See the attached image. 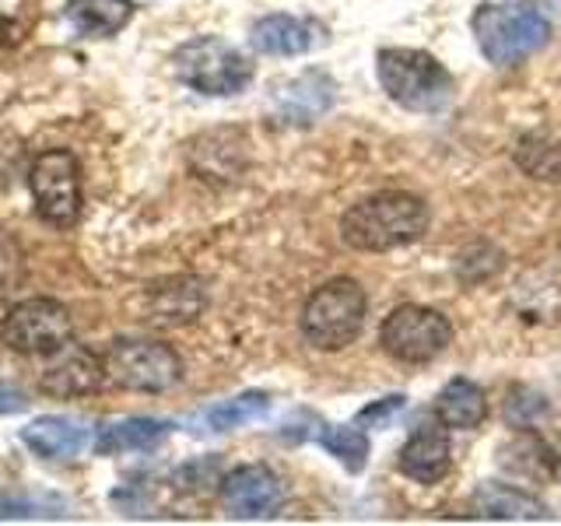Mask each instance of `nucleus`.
<instances>
[{
	"mask_svg": "<svg viewBox=\"0 0 561 526\" xmlns=\"http://www.w3.org/2000/svg\"><path fill=\"white\" fill-rule=\"evenodd\" d=\"M428 204L403 190H382L344 210L341 239L351 250L386 253L397 245H411L428 232Z\"/></svg>",
	"mask_w": 561,
	"mask_h": 526,
	"instance_id": "obj_1",
	"label": "nucleus"
},
{
	"mask_svg": "<svg viewBox=\"0 0 561 526\" xmlns=\"http://www.w3.org/2000/svg\"><path fill=\"white\" fill-rule=\"evenodd\" d=\"M379 84L397 105L411 113H438L453 99V75L425 49L390 46L379 53Z\"/></svg>",
	"mask_w": 561,
	"mask_h": 526,
	"instance_id": "obj_2",
	"label": "nucleus"
},
{
	"mask_svg": "<svg viewBox=\"0 0 561 526\" xmlns=\"http://www.w3.org/2000/svg\"><path fill=\"white\" fill-rule=\"evenodd\" d=\"M365 309H368V298L358 281L333 277L323 288H316L309 295L298 327H302V338L312 347L344 351L347 344L358 341V333L365 327Z\"/></svg>",
	"mask_w": 561,
	"mask_h": 526,
	"instance_id": "obj_3",
	"label": "nucleus"
},
{
	"mask_svg": "<svg viewBox=\"0 0 561 526\" xmlns=\"http://www.w3.org/2000/svg\"><path fill=\"white\" fill-rule=\"evenodd\" d=\"M473 35H478V46L488 64L513 67L548 46L551 22L537 11L481 4L473 11Z\"/></svg>",
	"mask_w": 561,
	"mask_h": 526,
	"instance_id": "obj_4",
	"label": "nucleus"
},
{
	"mask_svg": "<svg viewBox=\"0 0 561 526\" xmlns=\"http://www.w3.org/2000/svg\"><path fill=\"white\" fill-rule=\"evenodd\" d=\"M105 379L130 393H169L183 379L180 355L162 341L123 338L102 351Z\"/></svg>",
	"mask_w": 561,
	"mask_h": 526,
	"instance_id": "obj_5",
	"label": "nucleus"
},
{
	"mask_svg": "<svg viewBox=\"0 0 561 526\" xmlns=\"http://www.w3.org/2000/svg\"><path fill=\"white\" fill-rule=\"evenodd\" d=\"M172 67L175 78L201 95H239L253 81V64L215 35L183 43L175 49Z\"/></svg>",
	"mask_w": 561,
	"mask_h": 526,
	"instance_id": "obj_6",
	"label": "nucleus"
},
{
	"mask_svg": "<svg viewBox=\"0 0 561 526\" xmlns=\"http://www.w3.org/2000/svg\"><path fill=\"white\" fill-rule=\"evenodd\" d=\"M28 190L35 201V215L53 228H70L81 218V169L78 158L53 148L35 155L28 169Z\"/></svg>",
	"mask_w": 561,
	"mask_h": 526,
	"instance_id": "obj_7",
	"label": "nucleus"
},
{
	"mask_svg": "<svg viewBox=\"0 0 561 526\" xmlns=\"http://www.w3.org/2000/svg\"><path fill=\"white\" fill-rule=\"evenodd\" d=\"M453 341V323L428 306H397L379 327V344L390 358L425 365L438 358Z\"/></svg>",
	"mask_w": 561,
	"mask_h": 526,
	"instance_id": "obj_8",
	"label": "nucleus"
},
{
	"mask_svg": "<svg viewBox=\"0 0 561 526\" xmlns=\"http://www.w3.org/2000/svg\"><path fill=\"white\" fill-rule=\"evenodd\" d=\"M0 338H4V344L18 351V355L39 358L46 351L75 338V320H70V312L60 302H53V298H28V302H18L4 316Z\"/></svg>",
	"mask_w": 561,
	"mask_h": 526,
	"instance_id": "obj_9",
	"label": "nucleus"
},
{
	"mask_svg": "<svg viewBox=\"0 0 561 526\" xmlns=\"http://www.w3.org/2000/svg\"><path fill=\"white\" fill-rule=\"evenodd\" d=\"M35 382H39V390L46 397H57V400L88 397L105 382L102 355H95L92 347H84L70 338L60 347L39 355V373H35Z\"/></svg>",
	"mask_w": 561,
	"mask_h": 526,
	"instance_id": "obj_10",
	"label": "nucleus"
},
{
	"mask_svg": "<svg viewBox=\"0 0 561 526\" xmlns=\"http://www.w3.org/2000/svg\"><path fill=\"white\" fill-rule=\"evenodd\" d=\"M221 502L236 519H267L285 505V484L263 464H245L221 478Z\"/></svg>",
	"mask_w": 561,
	"mask_h": 526,
	"instance_id": "obj_11",
	"label": "nucleus"
},
{
	"mask_svg": "<svg viewBox=\"0 0 561 526\" xmlns=\"http://www.w3.org/2000/svg\"><path fill=\"white\" fill-rule=\"evenodd\" d=\"M330 28L316 18H295V14H267L260 18L250 32V43L263 57H298L316 46H327Z\"/></svg>",
	"mask_w": 561,
	"mask_h": 526,
	"instance_id": "obj_12",
	"label": "nucleus"
},
{
	"mask_svg": "<svg viewBox=\"0 0 561 526\" xmlns=\"http://www.w3.org/2000/svg\"><path fill=\"white\" fill-rule=\"evenodd\" d=\"M22 443L49 464H70L84 456V449L92 446V428L78 418H64V414H43L32 418L22 428Z\"/></svg>",
	"mask_w": 561,
	"mask_h": 526,
	"instance_id": "obj_13",
	"label": "nucleus"
},
{
	"mask_svg": "<svg viewBox=\"0 0 561 526\" xmlns=\"http://www.w3.org/2000/svg\"><path fill=\"white\" fill-rule=\"evenodd\" d=\"M400 473H408L417 484H435L443 481L449 467H453V449H449V432L443 421H432V425H421L408 443H403L397 456Z\"/></svg>",
	"mask_w": 561,
	"mask_h": 526,
	"instance_id": "obj_14",
	"label": "nucleus"
},
{
	"mask_svg": "<svg viewBox=\"0 0 561 526\" xmlns=\"http://www.w3.org/2000/svg\"><path fill=\"white\" fill-rule=\"evenodd\" d=\"M172 425L162 418H123L105 425L95 438L99 456H116V453H148L154 446H162L169 438Z\"/></svg>",
	"mask_w": 561,
	"mask_h": 526,
	"instance_id": "obj_15",
	"label": "nucleus"
},
{
	"mask_svg": "<svg viewBox=\"0 0 561 526\" xmlns=\"http://www.w3.org/2000/svg\"><path fill=\"white\" fill-rule=\"evenodd\" d=\"M435 418L443 421L446 428H460V432L478 428L488 418L484 390L470 379H449L443 386V393L435 397Z\"/></svg>",
	"mask_w": 561,
	"mask_h": 526,
	"instance_id": "obj_16",
	"label": "nucleus"
},
{
	"mask_svg": "<svg viewBox=\"0 0 561 526\" xmlns=\"http://www.w3.org/2000/svg\"><path fill=\"white\" fill-rule=\"evenodd\" d=\"M64 11H67V22L75 25V32L95 35V39L116 35L119 28H127V22L134 18L130 0H67Z\"/></svg>",
	"mask_w": 561,
	"mask_h": 526,
	"instance_id": "obj_17",
	"label": "nucleus"
},
{
	"mask_svg": "<svg viewBox=\"0 0 561 526\" xmlns=\"http://www.w3.org/2000/svg\"><path fill=\"white\" fill-rule=\"evenodd\" d=\"M470 508L484 519H543V505L513 484H481L473 491Z\"/></svg>",
	"mask_w": 561,
	"mask_h": 526,
	"instance_id": "obj_18",
	"label": "nucleus"
},
{
	"mask_svg": "<svg viewBox=\"0 0 561 526\" xmlns=\"http://www.w3.org/2000/svg\"><path fill=\"white\" fill-rule=\"evenodd\" d=\"M330 102H333V81H327L323 75H306L298 81H288V92H277V113L280 119L309 123L320 113H327Z\"/></svg>",
	"mask_w": 561,
	"mask_h": 526,
	"instance_id": "obj_19",
	"label": "nucleus"
},
{
	"mask_svg": "<svg viewBox=\"0 0 561 526\" xmlns=\"http://www.w3.org/2000/svg\"><path fill=\"white\" fill-rule=\"evenodd\" d=\"M271 408V397L267 393H242L236 400H225L218 408L204 411V432H232V428H242L250 425V421L263 418Z\"/></svg>",
	"mask_w": 561,
	"mask_h": 526,
	"instance_id": "obj_20",
	"label": "nucleus"
},
{
	"mask_svg": "<svg viewBox=\"0 0 561 526\" xmlns=\"http://www.w3.org/2000/svg\"><path fill=\"white\" fill-rule=\"evenodd\" d=\"M320 446L330 456H337L344 470H351V473H358L368 460V435L355 425H323Z\"/></svg>",
	"mask_w": 561,
	"mask_h": 526,
	"instance_id": "obj_21",
	"label": "nucleus"
},
{
	"mask_svg": "<svg viewBox=\"0 0 561 526\" xmlns=\"http://www.w3.org/2000/svg\"><path fill=\"white\" fill-rule=\"evenodd\" d=\"M22 274H25L22 245H18L8 232H0V298H8L18 285H22Z\"/></svg>",
	"mask_w": 561,
	"mask_h": 526,
	"instance_id": "obj_22",
	"label": "nucleus"
},
{
	"mask_svg": "<svg viewBox=\"0 0 561 526\" xmlns=\"http://www.w3.org/2000/svg\"><path fill=\"white\" fill-rule=\"evenodd\" d=\"M526 148H530V140H523ZM534 151H537V162H526L523 169L534 175V180H551L558 183L561 180V145H543L540 137H534Z\"/></svg>",
	"mask_w": 561,
	"mask_h": 526,
	"instance_id": "obj_23",
	"label": "nucleus"
},
{
	"mask_svg": "<svg viewBox=\"0 0 561 526\" xmlns=\"http://www.w3.org/2000/svg\"><path fill=\"white\" fill-rule=\"evenodd\" d=\"M408 408V397L403 393H393V397H382L376 403H368V408L358 411V425H368V428H382V425H390V421Z\"/></svg>",
	"mask_w": 561,
	"mask_h": 526,
	"instance_id": "obj_24",
	"label": "nucleus"
},
{
	"mask_svg": "<svg viewBox=\"0 0 561 526\" xmlns=\"http://www.w3.org/2000/svg\"><path fill=\"white\" fill-rule=\"evenodd\" d=\"M28 408V397L22 390H14L11 382L0 379V418L4 414H18V411H25Z\"/></svg>",
	"mask_w": 561,
	"mask_h": 526,
	"instance_id": "obj_25",
	"label": "nucleus"
},
{
	"mask_svg": "<svg viewBox=\"0 0 561 526\" xmlns=\"http://www.w3.org/2000/svg\"><path fill=\"white\" fill-rule=\"evenodd\" d=\"M11 39H14V25L8 22L4 14H0V46H8Z\"/></svg>",
	"mask_w": 561,
	"mask_h": 526,
	"instance_id": "obj_26",
	"label": "nucleus"
}]
</instances>
